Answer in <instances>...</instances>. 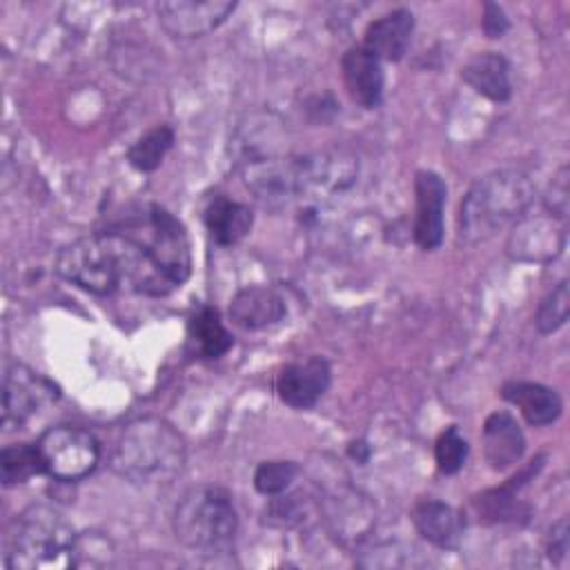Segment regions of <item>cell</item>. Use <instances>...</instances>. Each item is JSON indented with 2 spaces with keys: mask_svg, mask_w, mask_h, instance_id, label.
<instances>
[{
  "mask_svg": "<svg viewBox=\"0 0 570 570\" xmlns=\"http://www.w3.org/2000/svg\"><path fill=\"white\" fill-rule=\"evenodd\" d=\"M414 31V16L410 9H392L372 20L363 33V47L381 62H396L405 56Z\"/></svg>",
  "mask_w": 570,
  "mask_h": 570,
  "instance_id": "e0dca14e",
  "label": "cell"
},
{
  "mask_svg": "<svg viewBox=\"0 0 570 570\" xmlns=\"http://www.w3.org/2000/svg\"><path fill=\"white\" fill-rule=\"evenodd\" d=\"M114 559V543L98 530L76 534L71 548V568H102Z\"/></svg>",
  "mask_w": 570,
  "mask_h": 570,
  "instance_id": "d4e9b609",
  "label": "cell"
},
{
  "mask_svg": "<svg viewBox=\"0 0 570 570\" xmlns=\"http://www.w3.org/2000/svg\"><path fill=\"white\" fill-rule=\"evenodd\" d=\"M501 396L517 405L530 425H550L561 416L563 410L557 390L532 381H508L501 387Z\"/></svg>",
  "mask_w": 570,
  "mask_h": 570,
  "instance_id": "ffe728a7",
  "label": "cell"
},
{
  "mask_svg": "<svg viewBox=\"0 0 570 570\" xmlns=\"http://www.w3.org/2000/svg\"><path fill=\"white\" fill-rule=\"evenodd\" d=\"M481 29L485 31L488 38H501L510 29V20L499 4L485 2L483 16H481Z\"/></svg>",
  "mask_w": 570,
  "mask_h": 570,
  "instance_id": "d6a6232c",
  "label": "cell"
},
{
  "mask_svg": "<svg viewBox=\"0 0 570 570\" xmlns=\"http://www.w3.org/2000/svg\"><path fill=\"white\" fill-rule=\"evenodd\" d=\"M45 474L56 481L73 483L91 474L100 461L98 439L76 425H53L36 441Z\"/></svg>",
  "mask_w": 570,
  "mask_h": 570,
  "instance_id": "52a82bcc",
  "label": "cell"
},
{
  "mask_svg": "<svg viewBox=\"0 0 570 570\" xmlns=\"http://www.w3.org/2000/svg\"><path fill=\"white\" fill-rule=\"evenodd\" d=\"M546 550L548 557L554 566H563L568 550H570V537H568V519H559L557 523H552L550 532H548V541H546Z\"/></svg>",
  "mask_w": 570,
  "mask_h": 570,
  "instance_id": "1f68e13d",
  "label": "cell"
},
{
  "mask_svg": "<svg viewBox=\"0 0 570 570\" xmlns=\"http://www.w3.org/2000/svg\"><path fill=\"white\" fill-rule=\"evenodd\" d=\"M58 396L60 390L47 376L24 363L9 365L2 379V425L7 430L20 428Z\"/></svg>",
  "mask_w": 570,
  "mask_h": 570,
  "instance_id": "9c48e42d",
  "label": "cell"
},
{
  "mask_svg": "<svg viewBox=\"0 0 570 570\" xmlns=\"http://www.w3.org/2000/svg\"><path fill=\"white\" fill-rule=\"evenodd\" d=\"M254 225V212L249 205L216 196L205 209V227L212 240L220 247H229L245 238Z\"/></svg>",
  "mask_w": 570,
  "mask_h": 570,
  "instance_id": "44dd1931",
  "label": "cell"
},
{
  "mask_svg": "<svg viewBox=\"0 0 570 570\" xmlns=\"http://www.w3.org/2000/svg\"><path fill=\"white\" fill-rule=\"evenodd\" d=\"M448 198V185L445 180L430 169L416 171L414 178V200H416V214H414V243L432 252L443 243V209Z\"/></svg>",
  "mask_w": 570,
  "mask_h": 570,
  "instance_id": "4fadbf2b",
  "label": "cell"
},
{
  "mask_svg": "<svg viewBox=\"0 0 570 570\" xmlns=\"http://www.w3.org/2000/svg\"><path fill=\"white\" fill-rule=\"evenodd\" d=\"M36 474H45V465L36 443H13L0 452L2 485L11 488L29 481Z\"/></svg>",
  "mask_w": 570,
  "mask_h": 570,
  "instance_id": "cb8c5ba5",
  "label": "cell"
},
{
  "mask_svg": "<svg viewBox=\"0 0 570 570\" xmlns=\"http://www.w3.org/2000/svg\"><path fill=\"white\" fill-rule=\"evenodd\" d=\"M298 474L294 461H263L254 472V488L265 497H276L285 492Z\"/></svg>",
  "mask_w": 570,
  "mask_h": 570,
  "instance_id": "f1b7e54d",
  "label": "cell"
},
{
  "mask_svg": "<svg viewBox=\"0 0 570 570\" xmlns=\"http://www.w3.org/2000/svg\"><path fill=\"white\" fill-rule=\"evenodd\" d=\"M243 180L265 205L278 207L303 196V156H249Z\"/></svg>",
  "mask_w": 570,
  "mask_h": 570,
  "instance_id": "ba28073f",
  "label": "cell"
},
{
  "mask_svg": "<svg viewBox=\"0 0 570 570\" xmlns=\"http://www.w3.org/2000/svg\"><path fill=\"white\" fill-rule=\"evenodd\" d=\"M73 525L51 505L36 503L24 508L11 523L7 568L9 570H51L71 568Z\"/></svg>",
  "mask_w": 570,
  "mask_h": 570,
  "instance_id": "277c9868",
  "label": "cell"
},
{
  "mask_svg": "<svg viewBox=\"0 0 570 570\" xmlns=\"http://www.w3.org/2000/svg\"><path fill=\"white\" fill-rule=\"evenodd\" d=\"M176 134L169 125H156L149 131H145L129 149L127 160L136 171H154L160 167L167 151L174 147Z\"/></svg>",
  "mask_w": 570,
  "mask_h": 570,
  "instance_id": "603a6c76",
  "label": "cell"
},
{
  "mask_svg": "<svg viewBox=\"0 0 570 570\" xmlns=\"http://www.w3.org/2000/svg\"><path fill=\"white\" fill-rule=\"evenodd\" d=\"M187 459L185 439L160 416L131 421L111 450V470L131 483H169Z\"/></svg>",
  "mask_w": 570,
  "mask_h": 570,
  "instance_id": "7a4b0ae2",
  "label": "cell"
},
{
  "mask_svg": "<svg viewBox=\"0 0 570 570\" xmlns=\"http://www.w3.org/2000/svg\"><path fill=\"white\" fill-rule=\"evenodd\" d=\"M234 345L232 332L220 321L218 309L200 305L187 321V347L198 358H220Z\"/></svg>",
  "mask_w": 570,
  "mask_h": 570,
  "instance_id": "7402d4cb",
  "label": "cell"
},
{
  "mask_svg": "<svg viewBox=\"0 0 570 570\" xmlns=\"http://www.w3.org/2000/svg\"><path fill=\"white\" fill-rule=\"evenodd\" d=\"M468 454H470V445L456 425H450L439 434L434 443V461L439 472L456 474L465 465Z\"/></svg>",
  "mask_w": 570,
  "mask_h": 570,
  "instance_id": "4316f807",
  "label": "cell"
},
{
  "mask_svg": "<svg viewBox=\"0 0 570 570\" xmlns=\"http://www.w3.org/2000/svg\"><path fill=\"white\" fill-rule=\"evenodd\" d=\"M461 78L479 96H483L492 102H505L512 96L510 62L497 51H483V53L472 56L463 65Z\"/></svg>",
  "mask_w": 570,
  "mask_h": 570,
  "instance_id": "d6986e66",
  "label": "cell"
},
{
  "mask_svg": "<svg viewBox=\"0 0 570 570\" xmlns=\"http://www.w3.org/2000/svg\"><path fill=\"white\" fill-rule=\"evenodd\" d=\"M416 532L441 550H456L465 532V514L439 499H423L412 510Z\"/></svg>",
  "mask_w": 570,
  "mask_h": 570,
  "instance_id": "9a60e30c",
  "label": "cell"
},
{
  "mask_svg": "<svg viewBox=\"0 0 570 570\" xmlns=\"http://www.w3.org/2000/svg\"><path fill=\"white\" fill-rule=\"evenodd\" d=\"M287 314L285 298L267 285H249L234 294L229 303V318L249 332L272 327Z\"/></svg>",
  "mask_w": 570,
  "mask_h": 570,
  "instance_id": "2e32d148",
  "label": "cell"
},
{
  "mask_svg": "<svg viewBox=\"0 0 570 570\" xmlns=\"http://www.w3.org/2000/svg\"><path fill=\"white\" fill-rule=\"evenodd\" d=\"M56 272L91 294L131 289V247L122 234L109 227L65 245L56 256Z\"/></svg>",
  "mask_w": 570,
  "mask_h": 570,
  "instance_id": "3957f363",
  "label": "cell"
},
{
  "mask_svg": "<svg viewBox=\"0 0 570 570\" xmlns=\"http://www.w3.org/2000/svg\"><path fill=\"white\" fill-rule=\"evenodd\" d=\"M534 200L530 176L517 167L494 169L465 191L459 207V243L479 245L525 216Z\"/></svg>",
  "mask_w": 570,
  "mask_h": 570,
  "instance_id": "6da1fadb",
  "label": "cell"
},
{
  "mask_svg": "<svg viewBox=\"0 0 570 570\" xmlns=\"http://www.w3.org/2000/svg\"><path fill=\"white\" fill-rule=\"evenodd\" d=\"M125 234L134 236L147 254L154 258L156 267L165 278L180 287L191 274V245L183 223L169 214L165 207L151 203L142 212L129 216L127 220L114 225Z\"/></svg>",
  "mask_w": 570,
  "mask_h": 570,
  "instance_id": "8992f818",
  "label": "cell"
},
{
  "mask_svg": "<svg viewBox=\"0 0 570 570\" xmlns=\"http://www.w3.org/2000/svg\"><path fill=\"white\" fill-rule=\"evenodd\" d=\"M505 247L514 261L550 263L561 256L566 247V220L548 212L532 218L523 216L510 232Z\"/></svg>",
  "mask_w": 570,
  "mask_h": 570,
  "instance_id": "30bf717a",
  "label": "cell"
},
{
  "mask_svg": "<svg viewBox=\"0 0 570 570\" xmlns=\"http://www.w3.org/2000/svg\"><path fill=\"white\" fill-rule=\"evenodd\" d=\"M330 379V363L321 356H309L283 365L274 379V390L285 405L294 410H309L327 392Z\"/></svg>",
  "mask_w": 570,
  "mask_h": 570,
  "instance_id": "7c38bea8",
  "label": "cell"
},
{
  "mask_svg": "<svg viewBox=\"0 0 570 570\" xmlns=\"http://www.w3.org/2000/svg\"><path fill=\"white\" fill-rule=\"evenodd\" d=\"M525 436L510 412H494L483 423V454L492 470H505L521 461Z\"/></svg>",
  "mask_w": 570,
  "mask_h": 570,
  "instance_id": "ac0fdd59",
  "label": "cell"
},
{
  "mask_svg": "<svg viewBox=\"0 0 570 570\" xmlns=\"http://www.w3.org/2000/svg\"><path fill=\"white\" fill-rule=\"evenodd\" d=\"M568 309H570V289L568 281H561L537 307L534 314V325L541 334H552L557 332L566 321H568Z\"/></svg>",
  "mask_w": 570,
  "mask_h": 570,
  "instance_id": "83f0119b",
  "label": "cell"
},
{
  "mask_svg": "<svg viewBox=\"0 0 570 570\" xmlns=\"http://www.w3.org/2000/svg\"><path fill=\"white\" fill-rule=\"evenodd\" d=\"M543 207L548 214L566 220L568 216V167L566 165L554 174L552 183L548 185V191L543 196Z\"/></svg>",
  "mask_w": 570,
  "mask_h": 570,
  "instance_id": "f546056e",
  "label": "cell"
},
{
  "mask_svg": "<svg viewBox=\"0 0 570 570\" xmlns=\"http://www.w3.org/2000/svg\"><path fill=\"white\" fill-rule=\"evenodd\" d=\"M301 501L296 494H287L283 497L276 494V499H272L269 508H267V523L269 525H278V528H285V525H294L298 519H301Z\"/></svg>",
  "mask_w": 570,
  "mask_h": 570,
  "instance_id": "4dcf8cb0",
  "label": "cell"
},
{
  "mask_svg": "<svg viewBox=\"0 0 570 570\" xmlns=\"http://www.w3.org/2000/svg\"><path fill=\"white\" fill-rule=\"evenodd\" d=\"M176 539L200 554H223L234 546L238 514L232 494L218 485L189 488L171 514Z\"/></svg>",
  "mask_w": 570,
  "mask_h": 570,
  "instance_id": "5b68a950",
  "label": "cell"
},
{
  "mask_svg": "<svg viewBox=\"0 0 570 570\" xmlns=\"http://www.w3.org/2000/svg\"><path fill=\"white\" fill-rule=\"evenodd\" d=\"M236 9L229 0H167L156 4L160 27L174 38H200L218 29Z\"/></svg>",
  "mask_w": 570,
  "mask_h": 570,
  "instance_id": "8fae6325",
  "label": "cell"
},
{
  "mask_svg": "<svg viewBox=\"0 0 570 570\" xmlns=\"http://www.w3.org/2000/svg\"><path fill=\"white\" fill-rule=\"evenodd\" d=\"M521 483H514V479H512V483L476 497L474 499V508H476L479 519L481 521H490V523L492 521H510V519H514V514H519V503L514 499V490Z\"/></svg>",
  "mask_w": 570,
  "mask_h": 570,
  "instance_id": "484cf974",
  "label": "cell"
},
{
  "mask_svg": "<svg viewBox=\"0 0 570 570\" xmlns=\"http://www.w3.org/2000/svg\"><path fill=\"white\" fill-rule=\"evenodd\" d=\"M343 82L352 102L363 109H374L383 100V62L372 56L363 45H352L341 58Z\"/></svg>",
  "mask_w": 570,
  "mask_h": 570,
  "instance_id": "5bb4252c",
  "label": "cell"
}]
</instances>
